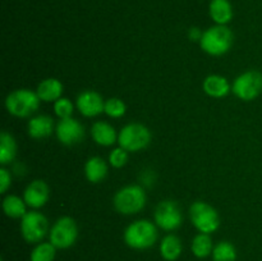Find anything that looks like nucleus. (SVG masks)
<instances>
[{"label": "nucleus", "instance_id": "nucleus-27", "mask_svg": "<svg viewBox=\"0 0 262 261\" xmlns=\"http://www.w3.org/2000/svg\"><path fill=\"white\" fill-rule=\"evenodd\" d=\"M73 104L67 97H60V99L54 102V112H55L56 117H59L60 119L71 118L72 114H73Z\"/></svg>", "mask_w": 262, "mask_h": 261}, {"label": "nucleus", "instance_id": "nucleus-23", "mask_svg": "<svg viewBox=\"0 0 262 261\" xmlns=\"http://www.w3.org/2000/svg\"><path fill=\"white\" fill-rule=\"evenodd\" d=\"M192 253L199 258H205L207 256L212 255L214 251V243H212L210 234L206 233H200L193 238L191 245Z\"/></svg>", "mask_w": 262, "mask_h": 261}, {"label": "nucleus", "instance_id": "nucleus-16", "mask_svg": "<svg viewBox=\"0 0 262 261\" xmlns=\"http://www.w3.org/2000/svg\"><path fill=\"white\" fill-rule=\"evenodd\" d=\"M91 136L95 142L100 146H112L118 142V135L115 132V128L102 120L92 124Z\"/></svg>", "mask_w": 262, "mask_h": 261}, {"label": "nucleus", "instance_id": "nucleus-10", "mask_svg": "<svg viewBox=\"0 0 262 261\" xmlns=\"http://www.w3.org/2000/svg\"><path fill=\"white\" fill-rule=\"evenodd\" d=\"M154 217H155V224L166 232L178 229L183 220L181 209L173 200H165V201L159 202Z\"/></svg>", "mask_w": 262, "mask_h": 261}, {"label": "nucleus", "instance_id": "nucleus-8", "mask_svg": "<svg viewBox=\"0 0 262 261\" xmlns=\"http://www.w3.org/2000/svg\"><path fill=\"white\" fill-rule=\"evenodd\" d=\"M49 230L48 217L38 211H28L20 220V233L27 243H40Z\"/></svg>", "mask_w": 262, "mask_h": 261}, {"label": "nucleus", "instance_id": "nucleus-22", "mask_svg": "<svg viewBox=\"0 0 262 261\" xmlns=\"http://www.w3.org/2000/svg\"><path fill=\"white\" fill-rule=\"evenodd\" d=\"M26 206H27V204L25 202V200L15 196V194H8L3 200V210H4L5 215L12 217V219H19V217L25 216L27 214Z\"/></svg>", "mask_w": 262, "mask_h": 261}, {"label": "nucleus", "instance_id": "nucleus-3", "mask_svg": "<svg viewBox=\"0 0 262 261\" xmlns=\"http://www.w3.org/2000/svg\"><path fill=\"white\" fill-rule=\"evenodd\" d=\"M146 192L143 187L138 184H129L115 193L113 199L115 210L123 215H135L138 214L143 207L146 206Z\"/></svg>", "mask_w": 262, "mask_h": 261}, {"label": "nucleus", "instance_id": "nucleus-2", "mask_svg": "<svg viewBox=\"0 0 262 261\" xmlns=\"http://www.w3.org/2000/svg\"><path fill=\"white\" fill-rule=\"evenodd\" d=\"M233 41H234V36L229 27L215 25L205 31L200 41V46L209 55L220 56L230 50Z\"/></svg>", "mask_w": 262, "mask_h": 261}, {"label": "nucleus", "instance_id": "nucleus-18", "mask_svg": "<svg viewBox=\"0 0 262 261\" xmlns=\"http://www.w3.org/2000/svg\"><path fill=\"white\" fill-rule=\"evenodd\" d=\"M107 164L100 156H92L84 164V176L91 183H100L107 176Z\"/></svg>", "mask_w": 262, "mask_h": 261}, {"label": "nucleus", "instance_id": "nucleus-13", "mask_svg": "<svg viewBox=\"0 0 262 261\" xmlns=\"http://www.w3.org/2000/svg\"><path fill=\"white\" fill-rule=\"evenodd\" d=\"M49 197H50V188L46 182L41 181V179L31 182L26 187L25 193H23V200L27 206L32 207V209H40V207L45 206L46 202L49 201Z\"/></svg>", "mask_w": 262, "mask_h": 261}, {"label": "nucleus", "instance_id": "nucleus-4", "mask_svg": "<svg viewBox=\"0 0 262 261\" xmlns=\"http://www.w3.org/2000/svg\"><path fill=\"white\" fill-rule=\"evenodd\" d=\"M40 97L31 90L20 89L10 92L5 99V107L17 118H27L40 106Z\"/></svg>", "mask_w": 262, "mask_h": 261}, {"label": "nucleus", "instance_id": "nucleus-25", "mask_svg": "<svg viewBox=\"0 0 262 261\" xmlns=\"http://www.w3.org/2000/svg\"><path fill=\"white\" fill-rule=\"evenodd\" d=\"M56 247L51 242H41L36 245L31 252V261H54Z\"/></svg>", "mask_w": 262, "mask_h": 261}, {"label": "nucleus", "instance_id": "nucleus-15", "mask_svg": "<svg viewBox=\"0 0 262 261\" xmlns=\"http://www.w3.org/2000/svg\"><path fill=\"white\" fill-rule=\"evenodd\" d=\"M64 86L59 79L56 78H46L38 83L36 94L40 97L41 101L45 102H55L63 95Z\"/></svg>", "mask_w": 262, "mask_h": 261}, {"label": "nucleus", "instance_id": "nucleus-21", "mask_svg": "<svg viewBox=\"0 0 262 261\" xmlns=\"http://www.w3.org/2000/svg\"><path fill=\"white\" fill-rule=\"evenodd\" d=\"M17 155V142L14 137L7 130H3L0 135V164L2 166L13 163Z\"/></svg>", "mask_w": 262, "mask_h": 261}, {"label": "nucleus", "instance_id": "nucleus-14", "mask_svg": "<svg viewBox=\"0 0 262 261\" xmlns=\"http://www.w3.org/2000/svg\"><path fill=\"white\" fill-rule=\"evenodd\" d=\"M28 135L36 140L46 138L54 132L53 118L49 115H36L28 120L27 124Z\"/></svg>", "mask_w": 262, "mask_h": 261}, {"label": "nucleus", "instance_id": "nucleus-11", "mask_svg": "<svg viewBox=\"0 0 262 261\" xmlns=\"http://www.w3.org/2000/svg\"><path fill=\"white\" fill-rule=\"evenodd\" d=\"M56 137L59 142L66 146H74L84 140V127L73 118L60 119L55 127Z\"/></svg>", "mask_w": 262, "mask_h": 261}, {"label": "nucleus", "instance_id": "nucleus-6", "mask_svg": "<svg viewBox=\"0 0 262 261\" xmlns=\"http://www.w3.org/2000/svg\"><path fill=\"white\" fill-rule=\"evenodd\" d=\"M189 216L192 224L200 233L211 234L220 227V216L216 209L204 201H196L191 205Z\"/></svg>", "mask_w": 262, "mask_h": 261}, {"label": "nucleus", "instance_id": "nucleus-7", "mask_svg": "<svg viewBox=\"0 0 262 261\" xmlns=\"http://www.w3.org/2000/svg\"><path fill=\"white\" fill-rule=\"evenodd\" d=\"M50 242L60 250H67L76 243L78 238V227L71 216H63L56 220L49 232Z\"/></svg>", "mask_w": 262, "mask_h": 261}, {"label": "nucleus", "instance_id": "nucleus-29", "mask_svg": "<svg viewBox=\"0 0 262 261\" xmlns=\"http://www.w3.org/2000/svg\"><path fill=\"white\" fill-rule=\"evenodd\" d=\"M12 184V173L5 166L0 168V193H5Z\"/></svg>", "mask_w": 262, "mask_h": 261}, {"label": "nucleus", "instance_id": "nucleus-9", "mask_svg": "<svg viewBox=\"0 0 262 261\" xmlns=\"http://www.w3.org/2000/svg\"><path fill=\"white\" fill-rule=\"evenodd\" d=\"M232 91L243 101L255 100L262 92V73L258 71L245 72L234 79Z\"/></svg>", "mask_w": 262, "mask_h": 261}, {"label": "nucleus", "instance_id": "nucleus-19", "mask_svg": "<svg viewBox=\"0 0 262 261\" xmlns=\"http://www.w3.org/2000/svg\"><path fill=\"white\" fill-rule=\"evenodd\" d=\"M209 12L216 25L227 26L233 19V7L229 0H211Z\"/></svg>", "mask_w": 262, "mask_h": 261}, {"label": "nucleus", "instance_id": "nucleus-17", "mask_svg": "<svg viewBox=\"0 0 262 261\" xmlns=\"http://www.w3.org/2000/svg\"><path fill=\"white\" fill-rule=\"evenodd\" d=\"M204 91L209 96L215 97V99H220V97L227 96L230 92V84L225 77L219 76V74H211V76L206 77L204 81Z\"/></svg>", "mask_w": 262, "mask_h": 261}, {"label": "nucleus", "instance_id": "nucleus-24", "mask_svg": "<svg viewBox=\"0 0 262 261\" xmlns=\"http://www.w3.org/2000/svg\"><path fill=\"white\" fill-rule=\"evenodd\" d=\"M214 261H235L237 260V250L234 245L228 241H222L217 243L212 251Z\"/></svg>", "mask_w": 262, "mask_h": 261}, {"label": "nucleus", "instance_id": "nucleus-28", "mask_svg": "<svg viewBox=\"0 0 262 261\" xmlns=\"http://www.w3.org/2000/svg\"><path fill=\"white\" fill-rule=\"evenodd\" d=\"M109 163L110 165L114 166V168L119 169L123 168L125 164L128 163V151L124 150L123 147H117L110 153L109 155Z\"/></svg>", "mask_w": 262, "mask_h": 261}, {"label": "nucleus", "instance_id": "nucleus-20", "mask_svg": "<svg viewBox=\"0 0 262 261\" xmlns=\"http://www.w3.org/2000/svg\"><path fill=\"white\" fill-rule=\"evenodd\" d=\"M183 245L176 234H168L161 240L160 255L166 261H176L181 257Z\"/></svg>", "mask_w": 262, "mask_h": 261}, {"label": "nucleus", "instance_id": "nucleus-5", "mask_svg": "<svg viewBox=\"0 0 262 261\" xmlns=\"http://www.w3.org/2000/svg\"><path fill=\"white\" fill-rule=\"evenodd\" d=\"M151 142V132L146 125L130 123L124 125L118 135V143L128 153H137L147 147Z\"/></svg>", "mask_w": 262, "mask_h": 261}, {"label": "nucleus", "instance_id": "nucleus-1", "mask_svg": "<svg viewBox=\"0 0 262 261\" xmlns=\"http://www.w3.org/2000/svg\"><path fill=\"white\" fill-rule=\"evenodd\" d=\"M124 242L133 250H148L158 241V228L147 219H140L130 223L124 230Z\"/></svg>", "mask_w": 262, "mask_h": 261}, {"label": "nucleus", "instance_id": "nucleus-30", "mask_svg": "<svg viewBox=\"0 0 262 261\" xmlns=\"http://www.w3.org/2000/svg\"><path fill=\"white\" fill-rule=\"evenodd\" d=\"M202 35H204V32H202L201 30H200L199 27H191L188 31V37L191 41H201L202 38Z\"/></svg>", "mask_w": 262, "mask_h": 261}, {"label": "nucleus", "instance_id": "nucleus-26", "mask_svg": "<svg viewBox=\"0 0 262 261\" xmlns=\"http://www.w3.org/2000/svg\"><path fill=\"white\" fill-rule=\"evenodd\" d=\"M127 106L123 102V100L118 99V97H112L105 101V109L104 113L110 118H120L125 114Z\"/></svg>", "mask_w": 262, "mask_h": 261}, {"label": "nucleus", "instance_id": "nucleus-12", "mask_svg": "<svg viewBox=\"0 0 262 261\" xmlns=\"http://www.w3.org/2000/svg\"><path fill=\"white\" fill-rule=\"evenodd\" d=\"M77 109L82 115L87 118H94L104 113L105 101L101 95L92 90L81 92L76 100Z\"/></svg>", "mask_w": 262, "mask_h": 261}]
</instances>
